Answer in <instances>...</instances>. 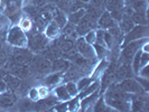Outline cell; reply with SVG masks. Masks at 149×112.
<instances>
[{
  "instance_id": "6da1fadb",
  "label": "cell",
  "mask_w": 149,
  "mask_h": 112,
  "mask_svg": "<svg viewBox=\"0 0 149 112\" xmlns=\"http://www.w3.org/2000/svg\"><path fill=\"white\" fill-rule=\"evenodd\" d=\"M105 101L110 106L116 108L118 110L127 111L130 109L129 95L127 94V92L120 90L118 85L117 86L112 85L109 89V91L105 94Z\"/></svg>"
},
{
  "instance_id": "7a4b0ae2",
  "label": "cell",
  "mask_w": 149,
  "mask_h": 112,
  "mask_svg": "<svg viewBox=\"0 0 149 112\" xmlns=\"http://www.w3.org/2000/svg\"><path fill=\"white\" fill-rule=\"evenodd\" d=\"M7 40L9 44H11L15 47L22 48L27 45V36L25 34V31L18 26V27H13L9 30L7 36Z\"/></svg>"
},
{
  "instance_id": "3957f363",
  "label": "cell",
  "mask_w": 149,
  "mask_h": 112,
  "mask_svg": "<svg viewBox=\"0 0 149 112\" xmlns=\"http://www.w3.org/2000/svg\"><path fill=\"white\" fill-rule=\"evenodd\" d=\"M143 42H146V40L140 38V40L137 39V40H132V42H129L128 44H126V47L123 48L122 55H121V58L123 60L122 63H130L132 57H134V55L136 54V52L139 48H141Z\"/></svg>"
},
{
  "instance_id": "277c9868",
  "label": "cell",
  "mask_w": 149,
  "mask_h": 112,
  "mask_svg": "<svg viewBox=\"0 0 149 112\" xmlns=\"http://www.w3.org/2000/svg\"><path fill=\"white\" fill-rule=\"evenodd\" d=\"M108 11L116 22H120L123 15L125 8V0H109L105 5Z\"/></svg>"
},
{
  "instance_id": "5b68a950",
  "label": "cell",
  "mask_w": 149,
  "mask_h": 112,
  "mask_svg": "<svg viewBox=\"0 0 149 112\" xmlns=\"http://www.w3.org/2000/svg\"><path fill=\"white\" fill-rule=\"evenodd\" d=\"M147 34H148L147 25H138L137 27H132L131 30H129L126 34L123 42H125V44H128L129 42L137 40V39H140V38L147 36Z\"/></svg>"
},
{
  "instance_id": "8992f818",
  "label": "cell",
  "mask_w": 149,
  "mask_h": 112,
  "mask_svg": "<svg viewBox=\"0 0 149 112\" xmlns=\"http://www.w3.org/2000/svg\"><path fill=\"white\" fill-rule=\"evenodd\" d=\"M97 26V20L92 19L91 17L85 15L83 16V18L80 20V22L76 25V34L79 36H83L86 33H89L90 30H93Z\"/></svg>"
},
{
  "instance_id": "52a82bcc",
  "label": "cell",
  "mask_w": 149,
  "mask_h": 112,
  "mask_svg": "<svg viewBox=\"0 0 149 112\" xmlns=\"http://www.w3.org/2000/svg\"><path fill=\"white\" fill-rule=\"evenodd\" d=\"M120 90L127 92V93H142V86L140 83H138L132 77L125 79L118 84Z\"/></svg>"
},
{
  "instance_id": "ba28073f",
  "label": "cell",
  "mask_w": 149,
  "mask_h": 112,
  "mask_svg": "<svg viewBox=\"0 0 149 112\" xmlns=\"http://www.w3.org/2000/svg\"><path fill=\"white\" fill-rule=\"evenodd\" d=\"M76 49L79 51V53H80L82 56H84V57L88 58V60H92V58H94V56H95V52H94V49L92 48L91 44L86 43L85 39L82 37L79 38V39L76 40Z\"/></svg>"
},
{
  "instance_id": "9c48e42d",
  "label": "cell",
  "mask_w": 149,
  "mask_h": 112,
  "mask_svg": "<svg viewBox=\"0 0 149 112\" xmlns=\"http://www.w3.org/2000/svg\"><path fill=\"white\" fill-rule=\"evenodd\" d=\"M29 44L30 49L33 52H42L45 48V46L47 45V38L43 34H36L29 39V42H27Z\"/></svg>"
},
{
  "instance_id": "30bf717a",
  "label": "cell",
  "mask_w": 149,
  "mask_h": 112,
  "mask_svg": "<svg viewBox=\"0 0 149 112\" xmlns=\"http://www.w3.org/2000/svg\"><path fill=\"white\" fill-rule=\"evenodd\" d=\"M97 25L101 27V28H103V29H109L110 27H113V26H116L117 25V22L113 19L110 15V13L107 10V11H103L101 16L99 17V19H97Z\"/></svg>"
},
{
  "instance_id": "8fae6325",
  "label": "cell",
  "mask_w": 149,
  "mask_h": 112,
  "mask_svg": "<svg viewBox=\"0 0 149 112\" xmlns=\"http://www.w3.org/2000/svg\"><path fill=\"white\" fill-rule=\"evenodd\" d=\"M35 68L38 73H48L52 70V63L51 60L46 58V57H37L35 58Z\"/></svg>"
},
{
  "instance_id": "7c38bea8",
  "label": "cell",
  "mask_w": 149,
  "mask_h": 112,
  "mask_svg": "<svg viewBox=\"0 0 149 112\" xmlns=\"http://www.w3.org/2000/svg\"><path fill=\"white\" fill-rule=\"evenodd\" d=\"M31 61V55L28 51H19L14 54L15 65H28Z\"/></svg>"
},
{
  "instance_id": "4fadbf2b",
  "label": "cell",
  "mask_w": 149,
  "mask_h": 112,
  "mask_svg": "<svg viewBox=\"0 0 149 112\" xmlns=\"http://www.w3.org/2000/svg\"><path fill=\"white\" fill-rule=\"evenodd\" d=\"M114 76L118 80H125V79L131 77L132 76V71H131V67H130V63H122V65L117 70Z\"/></svg>"
},
{
  "instance_id": "5bb4252c",
  "label": "cell",
  "mask_w": 149,
  "mask_h": 112,
  "mask_svg": "<svg viewBox=\"0 0 149 112\" xmlns=\"http://www.w3.org/2000/svg\"><path fill=\"white\" fill-rule=\"evenodd\" d=\"M67 57L70 61H73L77 66H86L88 63H89V60L85 58L84 56H82L79 52H75V51H72V52L66 53Z\"/></svg>"
},
{
  "instance_id": "9a60e30c",
  "label": "cell",
  "mask_w": 149,
  "mask_h": 112,
  "mask_svg": "<svg viewBox=\"0 0 149 112\" xmlns=\"http://www.w3.org/2000/svg\"><path fill=\"white\" fill-rule=\"evenodd\" d=\"M57 103V99L56 97H43L42 101H39L37 104L35 105V108L37 110H46V109H49L52 108L53 105H55Z\"/></svg>"
},
{
  "instance_id": "2e32d148",
  "label": "cell",
  "mask_w": 149,
  "mask_h": 112,
  "mask_svg": "<svg viewBox=\"0 0 149 112\" xmlns=\"http://www.w3.org/2000/svg\"><path fill=\"white\" fill-rule=\"evenodd\" d=\"M132 27H134V22H132V19H131V16H128L123 14L121 20H120V26H119L121 33L127 34L129 30H131Z\"/></svg>"
},
{
  "instance_id": "e0dca14e",
  "label": "cell",
  "mask_w": 149,
  "mask_h": 112,
  "mask_svg": "<svg viewBox=\"0 0 149 112\" xmlns=\"http://www.w3.org/2000/svg\"><path fill=\"white\" fill-rule=\"evenodd\" d=\"M16 97L10 93V92H6L0 97V106L2 108H10L15 104Z\"/></svg>"
},
{
  "instance_id": "ac0fdd59",
  "label": "cell",
  "mask_w": 149,
  "mask_h": 112,
  "mask_svg": "<svg viewBox=\"0 0 149 112\" xmlns=\"http://www.w3.org/2000/svg\"><path fill=\"white\" fill-rule=\"evenodd\" d=\"M5 82H6V85L8 88H10L11 90H18L22 84V80L13 74H8L5 77Z\"/></svg>"
},
{
  "instance_id": "d6986e66",
  "label": "cell",
  "mask_w": 149,
  "mask_h": 112,
  "mask_svg": "<svg viewBox=\"0 0 149 112\" xmlns=\"http://www.w3.org/2000/svg\"><path fill=\"white\" fill-rule=\"evenodd\" d=\"M61 28L55 22H51L45 30V36L48 38H55L60 35Z\"/></svg>"
},
{
  "instance_id": "ffe728a7",
  "label": "cell",
  "mask_w": 149,
  "mask_h": 112,
  "mask_svg": "<svg viewBox=\"0 0 149 112\" xmlns=\"http://www.w3.org/2000/svg\"><path fill=\"white\" fill-rule=\"evenodd\" d=\"M60 48L61 51H63L64 53H68V52H72L74 51L75 48V43L74 40L72 38L66 37V38H63L61 39V43H60Z\"/></svg>"
},
{
  "instance_id": "44dd1931",
  "label": "cell",
  "mask_w": 149,
  "mask_h": 112,
  "mask_svg": "<svg viewBox=\"0 0 149 112\" xmlns=\"http://www.w3.org/2000/svg\"><path fill=\"white\" fill-rule=\"evenodd\" d=\"M11 74L19 77V79H24L29 74V70H28L27 65H16L11 70Z\"/></svg>"
},
{
  "instance_id": "7402d4cb",
  "label": "cell",
  "mask_w": 149,
  "mask_h": 112,
  "mask_svg": "<svg viewBox=\"0 0 149 112\" xmlns=\"http://www.w3.org/2000/svg\"><path fill=\"white\" fill-rule=\"evenodd\" d=\"M85 15V8L83 9H79L76 11H73V13H70V16H68V22L74 24V25H77L80 20L83 18V16Z\"/></svg>"
},
{
  "instance_id": "603a6c76",
  "label": "cell",
  "mask_w": 149,
  "mask_h": 112,
  "mask_svg": "<svg viewBox=\"0 0 149 112\" xmlns=\"http://www.w3.org/2000/svg\"><path fill=\"white\" fill-rule=\"evenodd\" d=\"M131 19L134 24H137V25H147L148 22L146 13H140V11H134L131 15Z\"/></svg>"
},
{
  "instance_id": "cb8c5ba5",
  "label": "cell",
  "mask_w": 149,
  "mask_h": 112,
  "mask_svg": "<svg viewBox=\"0 0 149 112\" xmlns=\"http://www.w3.org/2000/svg\"><path fill=\"white\" fill-rule=\"evenodd\" d=\"M130 6L134 11L146 13L147 10V1L146 0H130Z\"/></svg>"
},
{
  "instance_id": "d4e9b609",
  "label": "cell",
  "mask_w": 149,
  "mask_h": 112,
  "mask_svg": "<svg viewBox=\"0 0 149 112\" xmlns=\"http://www.w3.org/2000/svg\"><path fill=\"white\" fill-rule=\"evenodd\" d=\"M70 67V63L66 60L63 58H56L54 60V63L52 64V70L54 71H63V70H67Z\"/></svg>"
},
{
  "instance_id": "484cf974",
  "label": "cell",
  "mask_w": 149,
  "mask_h": 112,
  "mask_svg": "<svg viewBox=\"0 0 149 112\" xmlns=\"http://www.w3.org/2000/svg\"><path fill=\"white\" fill-rule=\"evenodd\" d=\"M54 19H55L54 22L58 25L60 28H63L64 25L67 22L66 16L64 15V13L62 10H60V9H56L55 10V13H54Z\"/></svg>"
},
{
  "instance_id": "4316f807",
  "label": "cell",
  "mask_w": 149,
  "mask_h": 112,
  "mask_svg": "<svg viewBox=\"0 0 149 112\" xmlns=\"http://www.w3.org/2000/svg\"><path fill=\"white\" fill-rule=\"evenodd\" d=\"M55 93H56V97L58 100H62V101H67L71 99V95L70 93L67 92V90L65 86L61 85V86H57L56 90H55Z\"/></svg>"
},
{
  "instance_id": "83f0119b",
  "label": "cell",
  "mask_w": 149,
  "mask_h": 112,
  "mask_svg": "<svg viewBox=\"0 0 149 112\" xmlns=\"http://www.w3.org/2000/svg\"><path fill=\"white\" fill-rule=\"evenodd\" d=\"M85 7H86V3L81 1V0H72L71 3H70L67 13H73V11H76L79 9H83V8Z\"/></svg>"
},
{
  "instance_id": "f1b7e54d",
  "label": "cell",
  "mask_w": 149,
  "mask_h": 112,
  "mask_svg": "<svg viewBox=\"0 0 149 112\" xmlns=\"http://www.w3.org/2000/svg\"><path fill=\"white\" fill-rule=\"evenodd\" d=\"M61 79H62V73L56 72V73H52L51 75H48L46 77L45 82H46V84H48V85H54V84H57V83L60 82Z\"/></svg>"
},
{
  "instance_id": "f546056e",
  "label": "cell",
  "mask_w": 149,
  "mask_h": 112,
  "mask_svg": "<svg viewBox=\"0 0 149 112\" xmlns=\"http://www.w3.org/2000/svg\"><path fill=\"white\" fill-rule=\"evenodd\" d=\"M76 33V25L74 24H72V22H66L65 25H64V27H63V34L65 35V36H70V35H72V34H75Z\"/></svg>"
},
{
  "instance_id": "4dcf8cb0",
  "label": "cell",
  "mask_w": 149,
  "mask_h": 112,
  "mask_svg": "<svg viewBox=\"0 0 149 112\" xmlns=\"http://www.w3.org/2000/svg\"><path fill=\"white\" fill-rule=\"evenodd\" d=\"M143 105H145V102H143L142 97H134V101H132V108L131 109H132V111H140Z\"/></svg>"
},
{
  "instance_id": "1f68e13d",
  "label": "cell",
  "mask_w": 149,
  "mask_h": 112,
  "mask_svg": "<svg viewBox=\"0 0 149 112\" xmlns=\"http://www.w3.org/2000/svg\"><path fill=\"white\" fill-rule=\"evenodd\" d=\"M84 89H85V88H84ZM97 89H99V83L97 82L93 83V84H91L90 86H88V89H85L84 91H83L82 93H81V95H80V97L83 99V97H85L86 95H89V94H91V93H93L94 91H97Z\"/></svg>"
},
{
  "instance_id": "d6a6232c",
  "label": "cell",
  "mask_w": 149,
  "mask_h": 112,
  "mask_svg": "<svg viewBox=\"0 0 149 112\" xmlns=\"http://www.w3.org/2000/svg\"><path fill=\"white\" fill-rule=\"evenodd\" d=\"M142 51H139V52H136L134 54V71L136 74L139 73V70H140V56H141Z\"/></svg>"
},
{
  "instance_id": "836d02e7",
  "label": "cell",
  "mask_w": 149,
  "mask_h": 112,
  "mask_svg": "<svg viewBox=\"0 0 149 112\" xmlns=\"http://www.w3.org/2000/svg\"><path fill=\"white\" fill-rule=\"evenodd\" d=\"M31 20H30L29 18H22L20 22H19V27L22 28L24 31H27V30H30L31 28Z\"/></svg>"
},
{
  "instance_id": "e575fe53",
  "label": "cell",
  "mask_w": 149,
  "mask_h": 112,
  "mask_svg": "<svg viewBox=\"0 0 149 112\" xmlns=\"http://www.w3.org/2000/svg\"><path fill=\"white\" fill-rule=\"evenodd\" d=\"M65 88H66L67 92L70 93V95H71V97H72V95H75V94L77 93V91H79L77 85H76L74 82H68L66 85H65Z\"/></svg>"
},
{
  "instance_id": "d590c367",
  "label": "cell",
  "mask_w": 149,
  "mask_h": 112,
  "mask_svg": "<svg viewBox=\"0 0 149 112\" xmlns=\"http://www.w3.org/2000/svg\"><path fill=\"white\" fill-rule=\"evenodd\" d=\"M95 37H97V31H94V30H90L89 33H86L85 34V42L86 43H89V44H93V43H95Z\"/></svg>"
},
{
  "instance_id": "8d00e7d4",
  "label": "cell",
  "mask_w": 149,
  "mask_h": 112,
  "mask_svg": "<svg viewBox=\"0 0 149 112\" xmlns=\"http://www.w3.org/2000/svg\"><path fill=\"white\" fill-rule=\"evenodd\" d=\"M94 111H97V112L105 111V105H104V100H103V97H100V99H99V101L95 103Z\"/></svg>"
},
{
  "instance_id": "74e56055",
  "label": "cell",
  "mask_w": 149,
  "mask_h": 112,
  "mask_svg": "<svg viewBox=\"0 0 149 112\" xmlns=\"http://www.w3.org/2000/svg\"><path fill=\"white\" fill-rule=\"evenodd\" d=\"M91 82V80H90L89 77H83V79H81L79 82H77V89L79 90H83L84 88H86L88 85H89V83Z\"/></svg>"
},
{
  "instance_id": "f35d334b",
  "label": "cell",
  "mask_w": 149,
  "mask_h": 112,
  "mask_svg": "<svg viewBox=\"0 0 149 112\" xmlns=\"http://www.w3.org/2000/svg\"><path fill=\"white\" fill-rule=\"evenodd\" d=\"M37 92H38V97H40V99L48 97V94H49V90L47 89L46 86H39L37 89Z\"/></svg>"
},
{
  "instance_id": "ab89813d",
  "label": "cell",
  "mask_w": 149,
  "mask_h": 112,
  "mask_svg": "<svg viewBox=\"0 0 149 112\" xmlns=\"http://www.w3.org/2000/svg\"><path fill=\"white\" fill-rule=\"evenodd\" d=\"M113 40H114V39H113V37L111 36V34H110L109 31H105L104 30V44H105V46L111 47Z\"/></svg>"
},
{
  "instance_id": "60d3db41",
  "label": "cell",
  "mask_w": 149,
  "mask_h": 112,
  "mask_svg": "<svg viewBox=\"0 0 149 112\" xmlns=\"http://www.w3.org/2000/svg\"><path fill=\"white\" fill-rule=\"evenodd\" d=\"M94 49H95V52H97V56L99 57H102L103 55L105 54V48H104V46H102V45H99V44H94Z\"/></svg>"
},
{
  "instance_id": "b9f144b4",
  "label": "cell",
  "mask_w": 149,
  "mask_h": 112,
  "mask_svg": "<svg viewBox=\"0 0 149 112\" xmlns=\"http://www.w3.org/2000/svg\"><path fill=\"white\" fill-rule=\"evenodd\" d=\"M33 108V103L30 100H24L20 103V109L22 110H30Z\"/></svg>"
},
{
  "instance_id": "7bdbcfd3",
  "label": "cell",
  "mask_w": 149,
  "mask_h": 112,
  "mask_svg": "<svg viewBox=\"0 0 149 112\" xmlns=\"http://www.w3.org/2000/svg\"><path fill=\"white\" fill-rule=\"evenodd\" d=\"M97 93H95V94H93V93H91V97H86V99H84V97H83V101H82V105L83 106H85V105H86V106H88V104H89L90 102H92V101H93V100H94V99H97Z\"/></svg>"
},
{
  "instance_id": "ee69618b",
  "label": "cell",
  "mask_w": 149,
  "mask_h": 112,
  "mask_svg": "<svg viewBox=\"0 0 149 112\" xmlns=\"http://www.w3.org/2000/svg\"><path fill=\"white\" fill-rule=\"evenodd\" d=\"M29 99L30 100H33V101H36L39 99L38 97V92H37V89H33L29 91Z\"/></svg>"
},
{
  "instance_id": "f6af8a7d",
  "label": "cell",
  "mask_w": 149,
  "mask_h": 112,
  "mask_svg": "<svg viewBox=\"0 0 149 112\" xmlns=\"http://www.w3.org/2000/svg\"><path fill=\"white\" fill-rule=\"evenodd\" d=\"M139 81H140V85H141L142 88H143V89L147 91V90H148V86H149L148 79H145V77H143V79H140Z\"/></svg>"
},
{
  "instance_id": "bcb514c9",
  "label": "cell",
  "mask_w": 149,
  "mask_h": 112,
  "mask_svg": "<svg viewBox=\"0 0 149 112\" xmlns=\"http://www.w3.org/2000/svg\"><path fill=\"white\" fill-rule=\"evenodd\" d=\"M148 71H149V66H148V65H146V66H145V68H143L141 72H140V75H141V76H143L145 79H148V77H149Z\"/></svg>"
},
{
  "instance_id": "7dc6e473",
  "label": "cell",
  "mask_w": 149,
  "mask_h": 112,
  "mask_svg": "<svg viewBox=\"0 0 149 112\" xmlns=\"http://www.w3.org/2000/svg\"><path fill=\"white\" fill-rule=\"evenodd\" d=\"M6 61V54L3 52H0V64H2Z\"/></svg>"
},
{
  "instance_id": "c3c4849f",
  "label": "cell",
  "mask_w": 149,
  "mask_h": 112,
  "mask_svg": "<svg viewBox=\"0 0 149 112\" xmlns=\"http://www.w3.org/2000/svg\"><path fill=\"white\" fill-rule=\"evenodd\" d=\"M81 1H83V2H85V3H88V2H90V0H81Z\"/></svg>"
},
{
  "instance_id": "681fc988",
  "label": "cell",
  "mask_w": 149,
  "mask_h": 112,
  "mask_svg": "<svg viewBox=\"0 0 149 112\" xmlns=\"http://www.w3.org/2000/svg\"><path fill=\"white\" fill-rule=\"evenodd\" d=\"M49 1H51V2H56L57 0H49Z\"/></svg>"
}]
</instances>
